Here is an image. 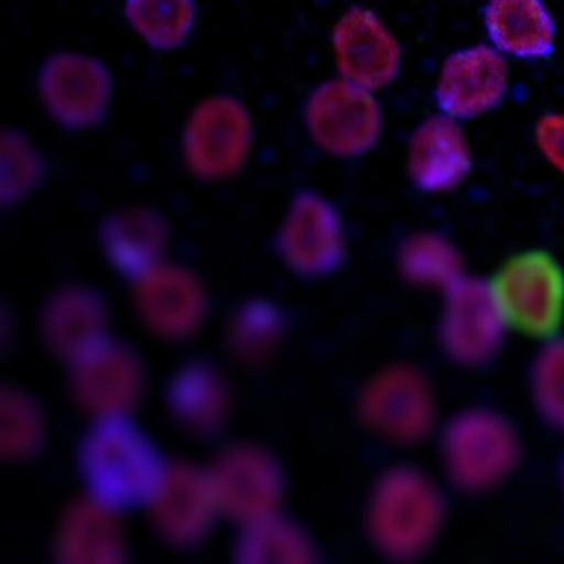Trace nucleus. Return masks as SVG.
Here are the masks:
<instances>
[{"label": "nucleus", "instance_id": "nucleus-1", "mask_svg": "<svg viewBox=\"0 0 564 564\" xmlns=\"http://www.w3.org/2000/svg\"><path fill=\"white\" fill-rule=\"evenodd\" d=\"M441 488L415 467H394L379 478L368 511L369 534L394 561H412L431 550L444 528Z\"/></svg>", "mask_w": 564, "mask_h": 564}, {"label": "nucleus", "instance_id": "nucleus-2", "mask_svg": "<svg viewBox=\"0 0 564 564\" xmlns=\"http://www.w3.org/2000/svg\"><path fill=\"white\" fill-rule=\"evenodd\" d=\"M487 283L507 332L543 343L560 336L564 267L553 253L541 249L513 253Z\"/></svg>", "mask_w": 564, "mask_h": 564}, {"label": "nucleus", "instance_id": "nucleus-3", "mask_svg": "<svg viewBox=\"0 0 564 564\" xmlns=\"http://www.w3.org/2000/svg\"><path fill=\"white\" fill-rule=\"evenodd\" d=\"M441 454L455 487L481 494L510 477L520 462L521 444L517 429L505 415L475 408L447 422Z\"/></svg>", "mask_w": 564, "mask_h": 564}, {"label": "nucleus", "instance_id": "nucleus-4", "mask_svg": "<svg viewBox=\"0 0 564 564\" xmlns=\"http://www.w3.org/2000/svg\"><path fill=\"white\" fill-rule=\"evenodd\" d=\"M85 474L98 500L127 505L160 494L158 460L138 432L120 422L108 421L88 438L84 454Z\"/></svg>", "mask_w": 564, "mask_h": 564}, {"label": "nucleus", "instance_id": "nucleus-5", "mask_svg": "<svg viewBox=\"0 0 564 564\" xmlns=\"http://www.w3.org/2000/svg\"><path fill=\"white\" fill-rule=\"evenodd\" d=\"M253 143V123L242 101L216 95L200 101L183 134V154L194 176L220 181L247 163Z\"/></svg>", "mask_w": 564, "mask_h": 564}, {"label": "nucleus", "instance_id": "nucleus-6", "mask_svg": "<svg viewBox=\"0 0 564 564\" xmlns=\"http://www.w3.org/2000/svg\"><path fill=\"white\" fill-rule=\"evenodd\" d=\"M305 127L313 143L325 153L358 158L371 151L381 137V108L371 91L338 78L312 91Z\"/></svg>", "mask_w": 564, "mask_h": 564}, {"label": "nucleus", "instance_id": "nucleus-7", "mask_svg": "<svg viewBox=\"0 0 564 564\" xmlns=\"http://www.w3.org/2000/svg\"><path fill=\"white\" fill-rule=\"evenodd\" d=\"M111 91L110 72L90 55H52L39 75L44 107L68 130H87L100 123L110 107Z\"/></svg>", "mask_w": 564, "mask_h": 564}, {"label": "nucleus", "instance_id": "nucleus-8", "mask_svg": "<svg viewBox=\"0 0 564 564\" xmlns=\"http://www.w3.org/2000/svg\"><path fill=\"white\" fill-rule=\"evenodd\" d=\"M366 422L394 442L422 441L434 429L437 405L431 382L412 366L379 372L362 394Z\"/></svg>", "mask_w": 564, "mask_h": 564}, {"label": "nucleus", "instance_id": "nucleus-9", "mask_svg": "<svg viewBox=\"0 0 564 564\" xmlns=\"http://www.w3.org/2000/svg\"><path fill=\"white\" fill-rule=\"evenodd\" d=\"M444 295L438 335L445 352L464 366L490 361L500 349L507 328L488 283L464 276Z\"/></svg>", "mask_w": 564, "mask_h": 564}, {"label": "nucleus", "instance_id": "nucleus-10", "mask_svg": "<svg viewBox=\"0 0 564 564\" xmlns=\"http://www.w3.org/2000/svg\"><path fill=\"white\" fill-rule=\"evenodd\" d=\"M336 67L345 80L375 91L394 80L401 67V47L378 15L352 8L333 29Z\"/></svg>", "mask_w": 564, "mask_h": 564}, {"label": "nucleus", "instance_id": "nucleus-11", "mask_svg": "<svg viewBox=\"0 0 564 564\" xmlns=\"http://www.w3.org/2000/svg\"><path fill=\"white\" fill-rule=\"evenodd\" d=\"M507 61L494 48L478 45L445 61L437 84V101L452 118H474L503 100Z\"/></svg>", "mask_w": 564, "mask_h": 564}, {"label": "nucleus", "instance_id": "nucleus-12", "mask_svg": "<svg viewBox=\"0 0 564 564\" xmlns=\"http://www.w3.org/2000/svg\"><path fill=\"white\" fill-rule=\"evenodd\" d=\"M471 161L460 124L434 117L421 124L409 144V174L419 189L445 193L467 176Z\"/></svg>", "mask_w": 564, "mask_h": 564}, {"label": "nucleus", "instance_id": "nucleus-13", "mask_svg": "<svg viewBox=\"0 0 564 564\" xmlns=\"http://www.w3.org/2000/svg\"><path fill=\"white\" fill-rule=\"evenodd\" d=\"M282 249L300 269H333L345 250L341 220L335 207L316 194L296 197L283 226Z\"/></svg>", "mask_w": 564, "mask_h": 564}, {"label": "nucleus", "instance_id": "nucleus-14", "mask_svg": "<svg viewBox=\"0 0 564 564\" xmlns=\"http://www.w3.org/2000/svg\"><path fill=\"white\" fill-rule=\"evenodd\" d=\"M485 24L495 47L505 54L543 58L553 52V19L541 0H490Z\"/></svg>", "mask_w": 564, "mask_h": 564}, {"label": "nucleus", "instance_id": "nucleus-15", "mask_svg": "<svg viewBox=\"0 0 564 564\" xmlns=\"http://www.w3.org/2000/svg\"><path fill=\"white\" fill-rule=\"evenodd\" d=\"M399 267L409 282L442 293L465 276L460 252L437 234H417L405 240L399 252Z\"/></svg>", "mask_w": 564, "mask_h": 564}, {"label": "nucleus", "instance_id": "nucleus-16", "mask_svg": "<svg viewBox=\"0 0 564 564\" xmlns=\"http://www.w3.org/2000/svg\"><path fill=\"white\" fill-rule=\"evenodd\" d=\"M124 15L133 31L156 51H174L193 34L194 0H127Z\"/></svg>", "mask_w": 564, "mask_h": 564}, {"label": "nucleus", "instance_id": "nucleus-17", "mask_svg": "<svg viewBox=\"0 0 564 564\" xmlns=\"http://www.w3.org/2000/svg\"><path fill=\"white\" fill-rule=\"evenodd\" d=\"M220 491L226 503L242 514H260L273 501L276 491L275 475L265 460L256 455L236 454L224 460L220 481L213 485Z\"/></svg>", "mask_w": 564, "mask_h": 564}, {"label": "nucleus", "instance_id": "nucleus-18", "mask_svg": "<svg viewBox=\"0 0 564 564\" xmlns=\"http://www.w3.org/2000/svg\"><path fill=\"white\" fill-rule=\"evenodd\" d=\"M213 490L214 487H207L189 471H181L174 481H163L158 494V498H161V518L174 538L189 540L193 534L200 533Z\"/></svg>", "mask_w": 564, "mask_h": 564}, {"label": "nucleus", "instance_id": "nucleus-19", "mask_svg": "<svg viewBox=\"0 0 564 564\" xmlns=\"http://www.w3.org/2000/svg\"><path fill=\"white\" fill-rule=\"evenodd\" d=\"M531 395L541 417L564 434V338L550 339L531 366Z\"/></svg>", "mask_w": 564, "mask_h": 564}, {"label": "nucleus", "instance_id": "nucleus-20", "mask_svg": "<svg viewBox=\"0 0 564 564\" xmlns=\"http://www.w3.org/2000/svg\"><path fill=\"white\" fill-rule=\"evenodd\" d=\"M150 292L144 293L148 315L167 332H184L197 319L200 299L197 290L189 282L176 279L171 283L170 276L161 283H151Z\"/></svg>", "mask_w": 564, "mask_h": 564}, {"label": "nucleus", "instance_id": "nucleus-21", "mask_svg": "<svg viewBox=\"0 0 564 564\" xmlns=\"http://www.w3.org/2000/svg\"><path fill=\"white\" fill-rule=\"evenodd\" d=\"M42 176V160L28 138L18 131L2 134V199L15 203L24 197Z\"/></svg>", "mask_w": 564, "mask_h": 564}, {"label": "nucleus", "instance_id": "nucleus-22", "mask_svg": "<svg viewBox=\"0 0 564 564\" xmlns=\"http://www.w3.org/2000/svg\"><path fill=\"white\" fill-rule=\"evenodd\" d=\"M108 243L111 250L118 253L120 259H138V257H150L156 252L163 242V226L160 219L153 214L144 210L118 216L108 226Z\"/></svg>", "mask_w": 564, "mask_h": 564}, {"label": "nucleus", "instance_id": "nucleus-23", "mask_svg": "<svg viewBox=\"0 0 564 564\" xmlns=\"http://www.w3.org/2000/svg\"><path fill=\"white\" fill-rule=\"evenodd\" d=\"M97 355L100 361L95 362V368H90V365L85 368L87 375L82 378L85 382L84 392L95 404H101V408L113 405L115 402L121 404L130 395V391H134V369L118 355L111 356L108 365H105L101 359L104 355L98 352V348Z\"/></svg>", "mask_w": 564, "mask_h": 564}, {"label": "nucleus", "instance_id": "nucleus-24", "mask_svg": "<svg viewBox=\"0 0 564 564\" xmlns=\"http://www.w3.org/2000/svg\"><path fill=\"white\" fill-rule=\"evenodd\" d=\"M187 382L191 388L196 391V394H191L189 389L181 386L180 388V404L177 408L183 412L184 417L196 424H207L216 419L217 412L220 409V391L217 388V382L213 378L204 375L187 376Z\"/></svg>", "mask_w": 564, "mask_h": 564}, {"label": "nucleus", "instance_id": "nucleus-25", "mask_svg": "<svg viewBox=\"0 0 564 564\" xmlns=\"http://www.w3.org/2000/svg\"><path fill=\"white\" fill-rule=\"evenodd\" d=\"M541 153L564 174V115H546L536 127Z\"/></svg>", "mask_w": 564, "mask_h": 564}, {"label": "nucleus", "instance_id": "nucleus-26", "mask_svg": "<svg viewBox=\"0 0 564 564\" xmlns=\"http://www.w3.org/2000/svg\"><path fill=\"white\" fill-rule=\"evenodd\" d=\"M563 490H564V464H563Z\"/></svg>", "mask_w": 564, "mask_h": 564}]
</instances>
